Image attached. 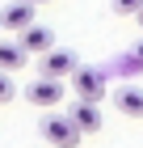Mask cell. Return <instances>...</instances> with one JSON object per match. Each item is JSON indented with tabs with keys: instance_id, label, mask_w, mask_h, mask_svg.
Listing matches in <instances>:
<instances>
[{
	"instance_id": "obj_1",
	"label": "cell",
	"mask_w": 143,
	"mask_h": 148,
	"mask_svg": "<svg viewBox=\"0 0 143 148\" xmlns=\"http://www.w3.org/2000/svg\"><path fill=\"white\" fill-rule=\"evenodd\" d=\"M38 136H42L51 148H76L80 140H84V131L72 123V114H51L46 110L42 123H38Z\"/></svg>"
},
{
	"instance_id": "obj_2",
	"label": "cell",
	"mask_w": 143,
	"mask_h": 148,
	"mask_svg": "<svg viewBox=\"0 0 143 148\" xmlns=\"http://www.w3.org/2000/svg\"><path fill=\"white\" fill-rule=\"evenodd\" d=\"M76 68H80V59L72 55V51H59V47H51V51L38 59V76H51V80H72Z\"/></svg>"
},
{
	"instance_id": "obj_3",
	"label": "cell",
	"mask_w": 143,
	"mask_h": 148,
	"mask_svg": "<svg viewBox=\"0 0 143 148\" xmlns=\"http://www.w3.org/2000/svg\"><path fill=\"white\" fill-rule=\"evenodd\" d=\"M63 97H67V93H63V80H51V76H38L30 89H25V102L42 106V110H55Z\"/></svg>"
},
{
	"instance_id": "obj_4",
	"label": "cell",
	"mask_w": 143,
	"mask_h": 148,
	"mask_svg": "<svg viewBox=\"0 0 143 148\" xmlns=\"http://www.w3.org/2000/svg\"><path fill=\"white\" fill-rule=\"evenodd\" d=\"M72 89H76V97L101 102V97H105V72H97V68H84V64H80V68L72 72Z\"/></svg>"
},
{
	"instance_id": "obj_5",
	"label": "cell",
	"mask_w": 143,
	"mask_h": 148,
	"mask_svg": "<svg viewBox=\"0 0 143 148\" xmlns=\"http://www.w3.org/2000/svg\"><path fill=\"white\" fill-rule=\"evenodd\" d=\"M0 25H4V30H17V34L30 30L34 25V4L30 0H9V4L0 9Z\"/></svg>"
},
{
	"instance_id": "obj_6",
	"label": "cell",
	"mask_w": 143,
	"mask_h": 148,
	"mask_svg": "<svg viewBox=\"0 0 143 148\" xmlns=\"http://www.w3.org/2000/svg\"><path fill=\"white\" fill-rule=\"evenodd\" d=\"M72 123L84 131V136H93V131H101V110H97V102H88V97H76L72 102Z\"/></svg>"
},
{
	"instance_id": "obj_7",
	"label": "cell",
	"mask_w": 143,
	"mask_h": 148,
	"mask_svg": "<svg viewBox=\"0 0 143 148\" xmlns=\"http://www.w3.org/2000/svg\"><path fill=\"white\" fill-rule=\"evenodd\" d=\"M30 64V47L21 42V38H0V68L4 72H17Z\"/></svg>"
},
{
	"instance_id": "obj_8",
	"label": "cell",
	"mask_w": 143,
	"mask_h": 148,
	"mask_svg": "<svg viewBox=\"0 0 143 148\" xmlns=\"http://www.w3.org/2000/svg\"><path fill=\"white\" fill-rule=\"evenodd\" d=\"M114 106H118V114H126V119H143V89L139 85H118Z\"/></svg>"
},
{
	"instance_id": "obj_9",
	"label": "cell",
	"mask_w": 143,
	"mask_h": 148,
	"mask_svg": "<svg viewBox=\"0 0 143 148\" xmlns=\"http://www.w3.org/2000/svg\"><path fill=\"white\" fill-rule=\"evenodd\" d=\"M17 38L30 47V55H46V51L55 47V30H51V25H38V21H34L30 30H21Z\"/></svg>"
},
{
	"instance_id": "obj_10",
	"label": "cell",
	"mask_w": 143,
	"mask_h": 148,
	"mask_svg": "<svg viewBox=\"0 0 143 148\" xmlns=\"http://www.w3.org/2000/svg\"><path fill=\"white\" fill-rule=\"evenodd\" d=\"M114 72H122V76H139V72H143V59L135 55V51H131V55H118V59H114Z\"/></svg>"
},
{
	"instance_id": "obj_11",
	"label": "cell",
	"mask_w": 143,
	"mask_h": 148,
	"mask_svg": "<svg viewBox=\"0 0 143 148\" xmlns=\"http://www.w3.org/2000/svg\"><path fill=\"white\" fill-rule=\"evenodd\" d=\"M114 13H118V17H139L143 0H114Z\"/></svg>"
},
{
	"instance_id": "obj_12",
	"label": "cell",
	"mask_w": 143,
	"mask_h": 148,
	"mask_svg": "<svg viewBox=\"0 0 143 148\" xmlns=\"http://www.w3.org/2000/svg\"><path fill=\"white\" fill-rule=\"evenodd\" d=\"M13 97H17V85H13V76L4 68H0V102H13Z\"/></svg>"
},
{
	"instance_id": "obj_13",
	"label": "cell",
	"mask_w": 143,
	"mask_h": 148,
	"mask_svg": "<svg viewBox=\"0 0 143 148\" xmlns=\"http://www.w3.org/2000/svg\"><path fill=\"white\" fill-rule=\"evenodd\" d=\"M135 55H139V59H143V38H139V42H135Z\"/></svg>"
},
{
	"instance_id": "obj_14",
	"label": "cell",
	"mask_w": 143,
	"mask_h": 148,
	"mask_svg": "<svg viewBox=\"0 0 143 148\" xmlns=\"http://www.w3.org/2000/svg\"><path fill=\"white\" fill-rule=\"evenodd\" d=\"M30 4H51V0H30Z\"/></svg>"
},
{
	"instance_id": "obj_15",
	"label": "cell",
	"mask_w": 143,
	"mask_h": 148,
	"mask_svg": "<svg viewBox=\"0 0 143 148\" xmlns=\"http://www.w3.org/2000/svg\"><path fill=\"white\" fill-rule=\"evenodd\" d=\"M139 25H143V13H139Z\"/></svg>"
},
{
	"instance_id": "obj_16",
	"label": "cell",
	"mask_w": 143,
	"mask_h": 148,
	"mask_svg": "<svg viewBox=\"0 0 143 148\" xmlns=\"http://www.w3.org/2000/svg\"><path fill=\"white\" fill-rule=\"evenodd\" d=\"M0 30H4V25H0Z\"/></svg>"
}]
</instances>
